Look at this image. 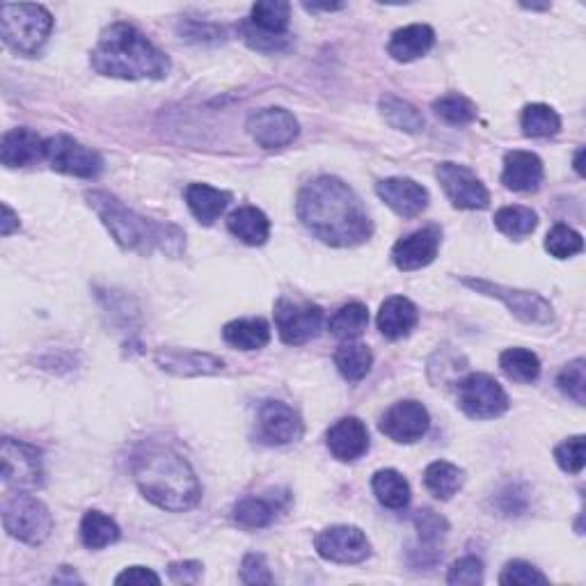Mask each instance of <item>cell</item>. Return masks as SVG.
Returning <instances> with one entry per match:
<instances>
[{
	"label": "cell",
	"mask_w": 586,
	"mask_h": 586,
	"mask_svg": "<svg viewBox=\"0 0 586 586\" xmlns=\"http://www.w3.org/2000/svg\"><path fill=\"white\" fill-rule=\"evenodd\" d=\"M371 364H374V355L364 344L346 342L335 353V367L348 383H360L371 371Z\"/></svg>",
	"instance_id": "836d02e7"
},
{
	"label": "cell",
	"mask_w": 586,
	"mask_h": 586,
	"mask_svg": "<svg viewBox=\"0 0 586 586\" xmlns=\"http://www.w3.org/2000/svg\"><path fill=\"white\" fill-rule=\"evenodd\" d=\"M280 506L271 500H264V497H243L241 502L234 506V522L241 529H248V532H255V529H264L275 520Z\"/></svg>",
	"instance_id": "e575fe53"
},
{
	"label": "cell",
	"mask_w": 586,
	"mask_h": 586,
	"mask_svg": "<svg viewBox=\"0 0 586 586\" xmlns=\"http://www.w3.org/2000/svg\"><path fill=\"white\" fill-rule=\"evenodd\" d=\"M314 548L321 559L332 564H362L371 557V543L360 527L335 525L316 534Z\"/></svg>",
	"instance_id": "7c38bea8"
},
{
	"label": "cell",
	"mask_w": 586,
	"mask_h": 586,
	"mask_svg": "<svg viewBox=\"0 0 586 586\" xmlns=\"http://www.w3.org/2000/svg\"><path fill=\"white\" fill-rule=\"evenodd\" d=\"M463 284L481 293V296L502 300L506 310H509L513 316H518L522 323H529V326H548V323L554 321L552 305L541 296V293L511 289V287H504V284L477 280V277H465Z\"/></svg>",
	"instance_id": "52a82bcc"
},
{
	"label": "cell",
	"mask_w": 586,
	"mask_h": 586,
	"mask_svg": "<svg viewBox=\"0 0 586 586\" xmlns=\"http://www.w3.org/2000/svg\"><path fill=\"white\" fill-rule=\"evenodd\" d=\"M259 438L268 445H291L303 438V419L284 401H266L259 408Z\"/></svg>",
	"instance_id": "2e32d148"
},
{
	"label": "cell",
	"mask_w": 586,
	"mask_h": 586,
	"mask_svg": "<svg viewBox=\"0 0 586 586\" xmlns=\"http://www.w3.org/2000/svg\"><path fill=\"white\" fill-rule=\"evenodd\" d=\"M543 161L534 152H509L504 156L502 184L516 193H536L543 184Z\"/></svg>",
	"instance_id": "44dd1931"
},
{
	"label": "cell",
	"mask_w": 586,
	"mask_h": 586,
	"mask_svg": "<svg viewBox=\"0 0 586 586\" xmlns=\"http://www.w3.org/2000/svg\"><path fill=\"white\" fill-rule=\"evenodd\" d=\"M495 227L509 239H525L538 227L536 211L529 207H504L495 213Z\"/></svg>",
	"instance_id": "74e56055"
},
{
	"label": "cell",
	"mask_w": 586,
	"mask_h": 586,
	"mask_svg": "<svg viewBox=\"0 0 586 586\" xmlns=\"http://www.w3.org/2000/svg\"><path fill=\"white\" fill-rule=\"evenodd\" d=\"M81 541L87 550H104L120 541V527L106 513L87 511L81 520Z\"/></svg>",
	"instance_id": "1f68e13d"
},
{
	"label": "cell",
	"mask_w": 586,
	"mask_h": 586,
	"mask_svg": "<svg viewBox=\"0 0 586 586\" xmlns=\"http://www.w3.org/2000/svg\"><path fill=\"white\" fill-rule=\"evenodd\" d=\"M3 527L7 534L21 543L42 545L51 536L53 516L37 497L17 495L3 506Z\"/></svg>",
	"instance_id": "8992f818"
},
{
	"label": "cell",
	"mask_w": 586,
	"mask_h": 586,
	"mask_svg": "<svg viewBox=\"0 0 586 586\" xmlns=\"http://www.w3.org/2000/svg\"><path fill=\"white\" fill-rule=\"evenodd\" d=\"M419 321V312L413 300L403 296H392L380 305L378 312V330L387 339H403L415 330Z\"/></svg>",
	"instance_id": "cb8c5ba5"
},
{
	"label": "cell",
	"mask_w": 586,
	"mask_h": 586,
	"mask_svg": "<svg viewBox=\"0 0 586 586\" xmlns=\"http://www.w3.org/2000/svg\"><path fill=\"white\" fill-rule=\"evenodd\" d=\"M376 195L401 218H417L429 207V190L408 177L378 181Z\"/></svg>",
	"instance_id": "ac0fdd59"
},
{
	"label": "cell",
	"mask_w": 586,
	"mask_h": 586,
	"mask_svg": "<svg viewBox=\"0 0 586 586\" xmlns=\"http://www.w3.org/2000/svg\"><path fill=\"white\" fill-rule=\"evenodd\" d=\"M53 17L44 5L5 3L0 7V35L7 49L19 55H37L49 42Z\"/></svg>",
	"instance_id": "5b68a950"
},
{
	"label": "cell",
	"mask_w": 586,
	"mask_h": 586,
	"mask_svg": "<svg viewBox=\"0 0 586 586\" xmlns=\"http://www.w3.org/2000/svg\"><path fill=\"white\" fill-rule=\"evenodd\" d=\"M223 337L239 351H259L271 342V326L264 319H236L223 328Z\"/></svg>",
	"instance_id": "4316f807"
},
{
	"label": "cell",
	"mask_w": 586,
	"mask_h": 586,
	"mask_svg": "<svg viewBox=\"0 0 586 586\" xmlns=\"http://www.w3.org/2000/svg\"><path fill=\"white\" fill-rule=\"evenodd\" d=\"M582 158H584V147H582L580 152H577V156H575V170L580 172V174H584V168H582Z\"/></svg>",
	"instance_id": "11a10c76"
},
{
	"label": "cell",
	"mask_w": 586,
	"mask_h": 586,
	"mask_svg": "<svg viewBox=\"0 0 586 586\" xmlns=\"http://www.w3.org/2000/svg\"><path fill=\"white\" fill-rule=\"evenodd\" d=\"M500 369L516 383H534L541 376V360L529 348H506L500 355Z\"/></svg>",
	"instance_id": "d590c367"
},
{
	"label": "cell",
	"mask_w": 586,
	"mask_h": 586,
	"mask_svg": "<svg viewBox=\"0 0 586 586\" xmlns=\"http://www.w3.org/2000/svg\"><path fill=\"white\" fill-rule=\"evenodd\" d=\"M248 133L261 149H282L298 138L300 124L289 110L264 108L250 115Z\"/></svg>",
	"instance_id": "9a60e30c"
},
{
	"label": "cell",
	"mask_w": 586,
	"mask_h": 586,
	"mask_svg": "<svg viewBox=\"0 0 586 586\" xmlns=\"http://www.w3.org/2000/svg\"><path fill=\"white\" fill-rule=\"evenodd\" d=\"M85 200L106 225L115 243L126 252H138L147 257L158 250L177 259L186 250V234L177 225L156 223L152 218L140 216L104 190H92L85 195Z\"/></svg>",
	"instance_id": "3957f363"
},
{
	"label": "cell",
	"mask_w": 586,
	"mask_h": 586,
	"mask_svg": "<svg viewBox=\"0 0 586 586\" xmlns=\"http://www.w3.org/2000/svg\"><path fill=\"white\" fill-rule=\"evenodd\" d=\"M184 197H186L190 213H193V216L197 218V223H202L207 227L216 223V220L223 216L227 204L232 202V193L207 186V184H190L186 188Z\"/></svg>",
	"instance_id": "d4e9b609"
},
{
	"label": "cell",
	"mask_w": 586,
	"mask_h": 586,
	"mask_svg": "<svg viewBox=\"0 0 586 586\" xmlns=\"http://www.w3.org/2000/svg\"><path fill=\"white\" fill-rule=\"evenodd\" d=\"M239 30H241V35H243L245 42H248V46H252V49L261 51V53H280V51H287L291 46L289 35L275 37V35L259 33V30L252 28L248 21L241 23Z\"/></svg>",
	"instance_id": "bcb514c9"
},
{
	"label": "cell",
	"mask_w": 586,
	"mask_h": 586,
	"mask_svg": "<svg viewBox=\"0 0 586 586\" xmlns=\"http://www.w3.org/2000/svg\"><path fill=\"white\" fill-rule=\"evenodd\" d=\"M502 586H534V584H548V577H545L536 566L527 564L522 559H513L504 566L500 575Z\"/></svg>",
	"instance_id": "b9f144b4"
},
{
	"label": "cell",
	"mask_w": 586,
	"mask_h": 586,
	"mask_svg": "<svg viewBox=\"0 0 586 586\" xmlns=\"http://www.w3.org/2000/svg\"><path fill=\"white\" fill-rule=\"evenodd\" d=\"M323 326V310L314 303H298L280 298L275 303V328L287 346H303L319 335Z\"/></svg>",
	"instance_id": "8fae6325"
},
{
	"label": "cell",
	"mask_w": 586,
	"mask_h": 586,
	"mask_svg": "<svg viewBox=\"0 0 586 586\" xmlns=\"http://www.w3.org/2000/svg\"><path fill=\"white\" fill-rule=\"evenodd\" d=\"M291 19V5L284 0H261L255 3L250 10L248 23L252 28H257L259 33L284 37L289 30Z\"/></svg>",
	"instance_id": "83f0119b"
},
{
	"label": "cell",
	"mask_w": 586,
	"mask_h": 586,
	"mask_svg": "<svg viewBox=\"0 0 586 586\" xmlns=\"http://www.w3.org/2000/svg\"><path fill=\"white\" fill-rule=\"evenodd\" d=\"M21 227L19 216L10 209V204H3V220H0V234L10 236Z\"/></svg>",
	"instance_id": "816d5d0a"
},
{
	"label": "cell",
	"mask_w": 586,
	"mask_h": 586,
	"mask_svg": "<svg viewBox=\"0 0 586 586\" xmlns=\"http://www.w3.org/2000/svg\"><path fill=\"white\" fill-rule=\"evenodd\" d=\"M90 65L101 76L122 81H163L170 58L131 23H113L101 33L90 53Z\"/></svg>",
	"instance_id": "7a4b0ae2"
},
{
	"label": "cell",
	"mask_w": 586,
	"mask_h": 586,
	"mask_svg": "<svg viewBox=\"0 0 586 586\" xmlns=\"http://www.w3.org/2000/svg\"><path fill=\"white\" fill-rule=\"evenodd\" d=\"M154 360L158 367L174 376H213L225 369V362L218 355L188 351V348H161L156 351Z\"/></svg>",
	"instance_id": "d6986e66"
},
{
	"label": "cell",
	"mask_w": 586,
	"mask_h": 586,
	"mask_svg": "<svg viewBox=\"0 0 586 586\" xmlns=\"http://www.w3.org/2000/svg\"><path fill=\"white\" fill-rule=\"evenodd\" d=\"M415 529L419 534V541H422L424 545H435L447 536L449 522L433 509H422L417 511L415 516Z\"/></svg>",
	"instance_id": "ee69618b"
},
{
	"label": "cell",
	"mask_w": 586,
	"mask_h": 586,
	"mask_svg": "<svg viewBox=\"0 0 586 586\" xmlns=\"http://www.w3.org/2000/svg\"><path fill=\"white\" fill-rule=\"evenodd\" d=\"M303 7L310 12H337L344 10V3H305Z\"/></svg>",
	"instance_id": "f5cc1de1"
},
{
	"label": "cell",
	"mask_w": 586,
	"mask_h": 586,
	"mask_svg": "<svg viewBox=\"0 0 586 586\" xmlns=\"http://www.w3.org/2000/svg\"><path fill=\"white\" fill-rule=\"evenodd\" d=\"M181 39H186V42H218V39H223L225 30L218 28V26H211V23H200V21H184L179 28Z\"/></svg>",
	"instance_id": "c3c4849f"
},
{
	"label": "cell",
	"mask_w": 586,
	"mask_h": 586,
	"mask_svg": "<svg viewBox=\"0 0 586 586\" xmlns=\"http://www.w3.org/2000/svg\"><path fill=\"white\" fill-rule=\"evenodd\" d=\"M133 477L145 500L163 511L181 513L200 504L202 486L193 467L172 449H147L133 463Z\"/></svg>",
	"instance_id": "277c9868"
},
{
	"label": "cell",
	"mask_w": 586,
	"mask_h": 586,
	"mask_svg": "<svg viewBox=\"0 0 586 586\" xmlns=\"http://www.w3.org/2000/svg\"><path fill=\"white\" fill-rule=\"evenodd\" d=\"M435 177H438L442 190H445L449 202L454 204L456 209H467V211L488 209L490 204L488 188L483 186V181L470 168L445 161L435 168Z\"/></svg>",
	"instance_id": "4fadbf2b"
},
{
	"label": "cell",
	"mask_w": 586,
	"mask_h": 586,
	"mask_svg": "<svg viewBox=\"0 0 586 586\" xmlns=\"http://www.w3.org/2000/svg\"><path fill=\"white\" fill-rule=\"evenodd\" d=\"M44 156V140L35 131L12 129L3 136L0 142V163L5 168H26V165L39 161Z\"/></svg>",
	"instance_id": "7402d4cb"
},
{
	"label": "cell",
	"mask_w": 586,
	"mask_h": 586,
	"mask_svg": "<svg viewBox=\"0 0 586 586\" xmlns=\"http://www.w3.org/2000/svg\"><path fill=\"white\" fill-rule=\"evenodd\" d=\"M520 124L527 138H550L561 131V117L557 110L545 104H529L522 110Z\"/></svg>",
	"instance_id": "8d00e7d4"
},
{
	"label": "cell",
	"mask_w": 586,
	"mask_h": 586,
	"mask_svg": "<svg viewBox=\"0 0 586 586\" xmlns=\"http://www.w3.org/2000/svg\"><path fill=\"white\" fill-rule=\"evenodd\" d=\"M458 406L472 419H497L509 410V394L488 374L465 376L456 387Z\"/></svg>",
	"instance_id": "ba28073f"
},
{
	"label": "cell",
	"mask_w": 586,
	"mask_h": 586,
	"mask_svg": "<svg viewBox=\"0 0 586 586\" xmlns=\"http://www.w3.org/2000/svg\"><path fill=\"white\" fill-rule=\"evenodd\" d=\"M62 582H65V584H74V582H83V580L76 573H71L69 566H62L60 573L53 577V584H62Z\"/></svg>",
	"instance_id": "db71d44e"
},
{
	"label": "cell",
	"mask_w": 586,
	"mask_h": 586,
	"mask_svg": "<svg viewBox=\"0 0 586 586\" xmlns=\"http://www.w3.org/2000/svg\"><path fill=\"white\" fill-rule=\"evenodd\" d=\"M241 582L243 584H273L271 568H268L264 554H257V552L245 554L241 564Z\"/></svg>",
	"instance_id": "7dc6e473"
},
{
	"label": "cell",
	"mask_w": 586,
	"mask_h": 586,
	"mask_svg": "<svg viewBox=\"0 0 586 586\" xmlns=\"http://www.w3.org/2000/svg\"><path fill=\"white\" fill-rule=\"evenodd\" d=\"M442 243V232L440 227L429 225L424 229H417V232L403 236L392 248V261L394 266L403 273L419 271V268H426L433 264L435 257H438Z\"/></svg>",
	"instance_id": "e0dca14e"
},
{
	"label": "cell",
	"mask_w": 586,
	"mask_h": 586,
	"mask_svg": "<svg viewBox=\"0 0 586 586\" xmlns=\"http://www.w3.org/2000/svg\"><path fill=\"white\" fill-rule=\"evenodd\" d=\"M0 463H3V481L19 493H33L44 486L42 454L26 442L5 438L0 445Z\"/></svg>",
	"instance_id": "9c48e42d"
},
{
	"label": "cell",
	"mask_w": 586,
	"mask_h": 586,
	"mask_svg": "<svg viewBox=\"0 0 586 586\" xmlns=\"http://www.w3.org/2000/svg\"><path fill=\"white\" fill-rule=\"evenodd\" d=\"M330 454L342 463H353L369 451V431L358 417H342L328 429Z\"/></svg>",
	"instance_id": "ffe728a7"
},
{
	"label": "cell",
	"mask_w": 586,
	"mask_h": 586,
	"mask_svg": "<svg viewBox=\"0 0 586 586\" xmlns=\"http://www.w3.org/2000/svg\"><path fill=\"white\" fill-rule=\"evenodd\" d=\"M227 229L245 245H264L271 236V220L257 207H241L227 218Z\"/></svg>",
	"instance_id": "484cf974"
},
{
	"label": "cell",
	"mask_w": 586,
	"mask_h": 586,
	"mask_svg": "<svg viewBox=\"0 0 586 586\" xmlns=\"http://www.w3.org/2000/svg\"><path fill=\"white\" fill-rule=\"evenodd\" d=\"M369 326V310L362 303H348L330 316L328 330L332 337L342 339V342H353L358 339Z\"/></svg>",
	"instance_id": "d6a6232c"
},
{
	"label": "cell",
	"mask_w": 586,
	"mask_h": 586,
	"mask_svg": "<svg viewBox=\"0 0 586 586\" xmlns=\"http://www.w3.org/2000/svg\"><path fill=\"white\" fill-rule=\"evenodd\" d=\"M483 582V561L477 557L458 559L447 573V584L451 586H474Z\"/></svg>",
	"instance_id": "f6af8a7d"
},
{
	"label": "cell",
	"mask_w": 586,
	"mask_h": 586,
	"mask_svg": "<svg viewBox=\"0 0 586 586\" xmlns=\"http://www.w3.org/2000/svg\"><path fill=\"white\" fill-rule=\"evenodd\" d=\"M296 211L300 223L332 248H355L374 234V223L358 193L328 174L303 186Z\"/></svg>",
	"instance_id": "6da1fadb"
},
{
	"label": "cell",
	"mask_w": 586,
	"mask_h": 586,
	"mask_svg": "<svg viewBox=\"0 0 586 586\" xmlns=\"http://www.w3.org/2000/svg\"><path fill=\"white\" fill-rule=\"evenodd\" d=\"M433 110L440 120L454 126H465L477 120V106L467 97H463V94H447V97L435 99Z\"/></svg>",
	"instance_id": "f35d334b"
},
{
	"label": "cell",
	"mask_w": 586,
	"mask_h": 586,
	"mask_svg": "<svg viewBox=\"0 0 586 586\" xmlns=\"http://www.w3.org/2000/svg\"><path fill=\"white\" fill-rule=\"evenodd\" d=\"M378 429L390 440L399 442V445H413V442L422 440L429 433L431 415L424 403L413 399L397 401L380 417Z\"/></svg>",
	"instance_id": "5bb4252c"
},
{
	"label": "cell",
	"mask_w": 586,
	"mask_h": 586,
	"mask_svg": "<svg viewBox=\"0 0 586 586\" xmlns=\"http://www.w3.org/2000/svg\"><path fill=\"white\" fill-rule=\"evenodd\" d=\"M557 387L566 394L568 399H573L577 406L586 403V360L577 358L568 362L557 376Z\"/></svg>",
	"instance_id": "60d3db41"
},
{
	"label": "cell",
	"mask_w": 586,
	"mask_h": 586,
	"mask_svg": "<svg viewBox=\"0 0 586 586\" xmlns=\"http://www.w3.org/2000/svg\"><path fill=\"white\" fill-rule=\"evenodd\" d=\"M435 33L426 23H413V26L394 30L387 44V53L397 62H413L424 58L433 49Z\"/></svg>",
	"instance_id": "603a6c76"
},
{
	"label": "cell",
	"mask_w": 586,
	"mask_h": 586,
	"mask_svg": "<svg viewBox=\"0 0 586 586\" xmlns=\"http://www.w3.org/2000/svg\"><path fill=\"white\" fill-rule=\"evenodd\" d=\"M44 158L49 161L51 170L69 174V177L97 179L104 170V158L69 136H53L44 140Z\"/></svg>",
	"instance_id": "30bf717a"
},
{
	"label": "cell",
	"mask_w": 586,
	"mask_h": 586,
	"mask_svg": "<svg viewBox=\"0 0 586 586\" xmlns=\"http://www.w3.org/2000/svg\"><path fill=\"white\" fill-rule=\"evenodd\" d=\"M371 488L378 502L392 511H401L410 504V483L397 470H380L371 479Z\"/></svg>",
	"instance_id": "4dcf8cb0"
},
{
	"label": "cell",
	"mask_w": 586,
	"mask_h": 586,
	"mask_svg": "<svg viewBox=\"0 0 586 586\" xmlns=\"http://www.w3.org/2000/svg\"><path fill=\"white\" fill-rule=\"evenodd\" d=\"M378 110L383 120L392 126V129L403 133H419L424 131V117L419 110L406 99L394 97V94H383L378 101Z\"/></svg>",
	"instance_id": "f546056e"
},
{
	"label": "cell",
	"mask_w": 586,
	"mask_h": 586,
	"mask_svg": "<svg viewBox=\"0 0 586 586\" xmlns=\"http://www.w3.org/2000/svg\"><path fill=\"white\" fill-rule=\"evenodd\" d=\"M465 483V472L449 461H435L424 472V486L435 500L447 502Z\"/></svg>",
	"instance_id": "f1b7e54d"
},
{
	"label": "cell",
	"mask_w": 586,
	"mask_h": 586,
	"mask_svg": "<svg viewBox=\"0 0 586 586\" xmlns=\"http://www.w3.org/2000/svg\"><path fill=\"white\" fill-rule=\"evenodd\" d=\"M554 461L568 474H580L584 470V435H573L554 449Z\"/></svg>",
	"instance_id": "7bdbcfd3"
},
{
	"label": "cell",
	"mask_w": 586,
	"mask_h": 586,
	"mask_svg": "<svg viewBox=\"0 0 586 586\" xmlns=\"http://www.w3.org/2000/svg\"><path fill=\"white\" fill-rule=\"evenodd\" d=\"M115 584H129V586H145V584H161V577H158L152 568L145 566H131L126 568L124 573L115 577Z\"/></svg>",
	"instance_id": "f907efd6"
},
{
	"label": "cell",
	"mask_w": 586,
	"mask_h": 586,
	"mask_svg": "<svg viewBox=\"0 0 586 586\" xmlns=\"http://www.w3.org/2000/svg\"><path fill=\"white\" fill-rule=\"evenodd\" d=\"M525 7V10H534V12H538V10H550V5L545 3V5H522Z\"/></svg>",
	"instance_id": "9f6ffc18"
},
{
	"label": "cell",
	"mask_w": 586,
	"mask_h": 586,
	"mask_svg": "<svg viewBox=\"0 0 586 586\" xmlns=\"http://www.w3.org/2000/svg\"><path fill=\"white\" fill-rule=\"evenodd\" d=\"M545 250H548L554 259H570L580 255L584 250V239L573 227L559 223L550 229L548 236H545Z\"/></svg>",
	"instance_id": "ab89813d"
},
{
	"label": "cell",
	"mask_w": 586,
	"mask_h": 586,
	"mask_svg": "<svg viewBox=\"0 0 586 586\" xmlns=\"http://www.w3.org/2000/svg\"><path fill=\"white\" fill-rule=\"evenodd\" d=\"M202 568L200 561H174L168 566V575L177 584H195L202 577Z\"/></svg>",
	"instance_id": "681fc988"
}]
</instances>
